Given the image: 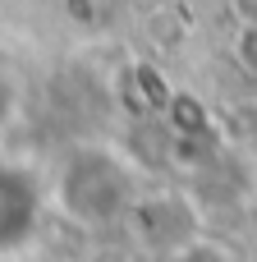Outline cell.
<instances>
[{
	"label": "cell",
	"mask_w": 257,
	"mask_h": 262,
	"mask_svg": "<svg viewBox=\"0 0 257 262\" xmlns=\"http://www.w3.org/2000/svg\"><path fill=\"white\" fill-rule=\"evenodd\" d=\"M37 216H41V193H37V184H32L23 170L0 166V253L23 249L28 235L37 230Z\"/></svg>",
	"instance_id": "6da1fadb"
},
{
	"label": "cell",
	"mask_w": 257,
	"mask_h": 262,
	"mask_svg": "<svg viewBox=\"0 0 257 262\" xmlns=\"http://www.w3.org/2000/svg\"><path fill=\"white\" fill-rule=\"evenodd\" d=\"M87 193H97V216L115 212V207H120V198H124V180H120L115 161H110V157H101V152H97V180H87L83 157H78V161H69V170H64V198H69V207H83V198H87Z\"/></svg>",
	"instance_id": "7a4b0ae2"
}]
</instances>
